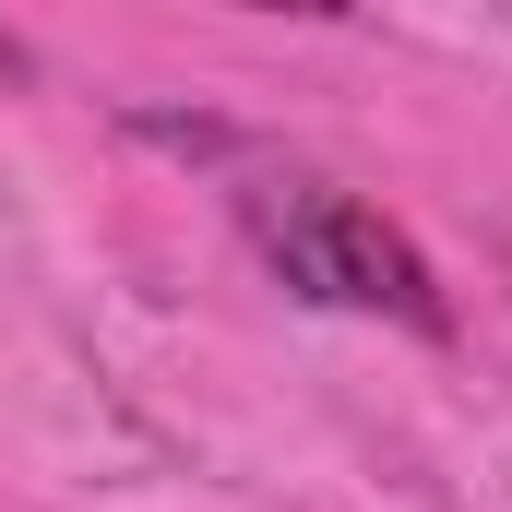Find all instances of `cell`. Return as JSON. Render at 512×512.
I'll list each match as a JSON object with an SVG mask.
<instances>
[{
  "label": "cell",
  "instance_id": "obj_1",
  "mask_svg": "<svg viewBox=\"0 0 512 512\" xmlns=\"http://www.w3.org/2000/svg\"><path fill=\"white\" fill-rule=\"evenodd\" d=\"M251 215H262V251L286 262L298 298L382 310V322H405V334H453V310H441L417 239H405L393 215H370L358 191H334V179H274V191H251Z\"/></svg>",
  "mask_w": 512,
  "mask_h": 512
},
{
  "label": "cell",
  "instance_id": "obj_2",
  "mask_svg": "<svg viewBox=\"0 0 512 512\" xmlns=\"http://www.w3.org/2000/svg\"><path fill=\"white\" fill-rule=\"evenodd\" d=\"M143 143H179V155H227V131H215V120H143Z\"/></svg>",
  "mask_w": 512,
  "mask_h": 512
},
{
  "label": "cell",
  "instance_id": "obj_3",
  "mask_svg": "<svg viewBox=\"0 0 512 512\" xmlns=\"http://www.w3.org/2000/svg\"><path fill=\"white\" fill-rule=\"evenodd\" d=\"M24 72H36V60H24V36H0V84H24Z\"/></svg>",
  "mask_w": 512,
  "mask_h": 512
}]
</instances>
